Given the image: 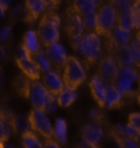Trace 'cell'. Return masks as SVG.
Masks as SVG:
<instances>
[{
  "instance_id": "9",
  "label": "cell",
  "mask_w": 140,
  "mask_h": 148,
  "mask_svg": "<svg viewBox=\"0 0 140 148\" xmlns=\"http://www.w3.org/2000/svg\"><path fill=\"white\" fill-rule=\"evenodd\" d=\"M117 12V25L129 31L135 29L132 19V5L133 1H109Z\"/></svg>"
},
{
  "instance_id": "14",
  "label": "cell",
  "mask_w": 140,
  "mask_h": 148,
  "mask_svg": "<svg viewBox=\"0 0 140 148\" xmlns=\"http://www.w3.org/2000/svg\"><path fill=\"white\" fill-rule=\"evenodd\" d=\"M43 84L48 92L56 97H58L66 88L61 74L53 70L43 75Z\"/></svg>"
},
{
  "instance_id": "19",
  "label": "cell",
  "mask_w": 140,
  "mask_h": 148,
  "mask_svg": "<svg viewBox=\"0 0 140 148\" xmlns=\"http://www.w3.org/2000/svg\"><path fill=\"white\" fill-rule=\"evenodd\" d=\"M103 5L102 1H75L73 2L72 7L82 17L96 14L98 9Z\"/></svg>"
},
{
  "instance_id": "29",
  "label": "cell",
  "mask_w": 140,
  "mask_h": 148,
  "mask_svg": "<svg viewBox=\"0 0 140 148\" xmlns=\"http://www.w3.org/2000/svg\"><path fill=\"white\" fill-rule=\"evenodd\" d=\"M12 132H14L12 126L6 123L5 121H3V119L0 117V139L4 143H8Z\"/></svg>"
},
{
  "instance_id": "33",
  "label": "cell",
  "mask_w": 140,
  "mask_h": 148,
  "mask_svg": "<svg viewBox=\"0 0 140 148\" xmlns=\"http://www.w3.org/2000/svg\"><path fill=\"white\" fill-rule=\"evenodd\" d=\"M132 19L135 29L140 30V0L133 1L132 5Z\"/></svg>"
},
{
  "instance_id": "4",
  "label": "cell",
  "mask_w": 140,
  "mask_h": 148,
  "mask_svg": "<svg viewBox=\"0 0 140 148\" xmlns=\"http://www.w3.org/2000/svg\"><path fill=\"white\" fill-rule=\"evenodd\" d=\"M62 79L65 87L76 91L86 79V72L83 64L77 58L68 56L62 71Z\"/></svg>"
},
{
  "instance_id": "28",
  "label": "cell",
  "mask_w": 140,
  "mask_h": 148,
  "mask_svg": "<svg viewBox=\"0 0 140 148\" xmlns=\"http://www.w3.org/2000/svg\"><path fill=\"white\" fill-rule=\"evenodd\" d=\"M13 129H14L15 133L21 134L31 130L28 118L25 117L24 115H16L14 121Z\"/></svg>"
},
{
  "instance_id": "46",
  "label": "cell",
  "mask_w": 140,
  "mask_h": 148,
  "mask_svg": "<svg viewBox=\"0 0 140 148\" xmlns=\"http://www.w3.org/2000/svg\"><path fill=\"white\" fill-rule=\"evenodd\" d=\"M5 50L3 47H0V60H3L5 58Z\"/></svg>"
},
{
  "instance_id": "41",
  "label": "cell",
  "mask_w": 140,
  "mask_h": 148,
  "mask_svg": "<svg viewBox=\"0 0 140 148\" xmlns=\"http://www.w3.org/2000/svg\"><path fill=\"white\" fill-rule=\"evenodd\" d=\"M75 148H100V147H98V145L91 143H89V142H86V141H84V140H83L82 142H80V143L78 144L77 147H76Z\"/></svg>"
},
{
  "instance_id": "37",
  "label": "cell",
  "mask_w": 140,
  "mask_h": 148,
  "mask_svg": "<svg viewBox=\"0 0 140 148\" xmlns=\"http://www.w3.org/2000/svg\"><path fill=\"white\" fill-rule=\"evenodd\" d=\"M128 123L140 130V112H133L129 115Z\"/></svg>"
},
{
  "instance_id": "50",
  "label": "cell",
  "mask_w": 140,
  "mask_h": 148,
  "mask_svg": "<svg viewBox=\"0 0 140 148\" xmlns=\"http://www.w3.org/2000/svg\"><path fill=\"white\" fill-rule=\"evenodd\" d=\"M137 101H138V103H139V105L140 106V93L138 95L137 97Z\"/></svg>"
},
{
  "instance_id": "7",
  "label": "cell",
  "mask_w": 140,
  "mask_h": 148,
  "mask_svg": "<svg viewBox=\"0 0 140 148\" xmlns=\"http://www.w3.org/2000/svg\"><path fill=\"white\" fill-rule=\"evenodd\" d=\"M66 25L65 29L71 41L80 38L84 34V26L82 16L72 7L69 6L66 10Z\"/></svg>"
},
{
  "instance_id": "47",
  "label": "cell",
  "mask_w": 140,
  "mask_h": 148,
  "mask_svg": "<svg viewBox=\"0 0 140 148\" xmlns=\"http://www.w3.org/2000/svg\"><path fill=\"white\" fill-rule=\"evenodd\" d=\"M5 148H15V147L13 145L10 143H6L5 144Z\"/></svg>"
},
{
  "instance_id": "17",
  "label": "cell",
  "mask_w": 140,
  "mask_h": 148,
  "mask_svg": "<svg viewBox=\"0 0 140 148\" xmlns=\"http://www.w3.org/2000/svg\"><path fill=\"white\" fill-rule=\"evenodd\" d=\"M114 58L120 69L136 67L135 58L133 56L130 43L120 45Z\"/></svg>"
},
{
  "instance_id": "44",
  "label": "cell",
  "mask_w": 140,
  "mask_h": 148,
  "mask_svg": "<svg viewBox=\"0 0 140 148\" xmlns=\"http://www.w3.org/2000/svg\"><path fill=\"white\" fill-rule=\"evenodd\" d=\"M21 6L20 5H16L14 8L12 10V16H16L21 12Z\"/></svg>"
},
{
  "instance_id": "16",
  "label": "cell",
  "mask_w": 140,
  "mask_h": 148,
  "mask_svg": "<svg viewBox=\"0 0 140 148\" xmlns=\"http://www.w3.org/2000/svg\"><path fill=\"white\" fill-rule=\"evenodd\" d=\"M81 137L84 141L93 144L99 143L103 138V130L100 124L96 123L86 124L80 129Z\"/></svg>"
},
{
  "instance_id": "39",
  "label": "cell",
  "mask_w": 140,
  "mask_h": 148,
  "mask_svg": "<svg viewBox=\"0 0 140 148\" xmlns=\"http://www.w3.org/2000/svg\"><path fill=\"white\" fill-rule=\"evenodd\" d=\"M12 31V27L9 25L3 26V28L0 29V43L4 42L11 34Z\"/></svg>"
},
{
  "instance_id": "5",
  "label": "cell",
  "mask_w": 140,
  "mask_h": 148,
  "mask_svg": "<svg viewBox=\"0 0 140 148\" xmlns=\"http://www.w3.org/2000/svg\"><path fill=\"white\" fill-rule=\"evenodd\" d=\"M96 17L97 34L102 38L111 35L114 27L117 25V12L115 7L107 2L98 9Z\"/></svg>"
},
{
  "instance_id": "34",
  "label": "cell",
  "mask_w": 140,
  "mask_h": 148,
  "mask_svg": "<svg viewBox=\"0 0 140 148\" xmlns=\"http://www.w3.org/2000/svg\"><path fill=\"white\" fill-rule=\"evenodd\" d=\"M89 115L90 119L93 121V123H96V124L101 125L105 121V115L101 110V109H99V108L91 109L89 112Z\"/></svg>"
},
{
  "instance_id": "15",
  "label": "cell",
  "mask_w": 140,
  "mask_h": 148,
  "mask_svg": "<svg viewBox=\"0 0 140 148\" xmlns=\"http://www.w3.org/2000/svg\"><path fill=\"white\" fill-rule=\"evenodd\" d=\"M25 21L34 23L45 12V1L44 0H29L25 3Z\"/></svg>"
},
{
  "instance_id": "32",
  "label": "cell",
  "mask_w": 140,
  "mask_h": 148,
  "mask_svg": "<svg viewBox=\"0 0 140 148\" xmlns=\"http://www.w3.org/2000/svg\"><path fill=\"white\" fill-rule=\"evenodd\" d=\"M133 56L135 58V66L138 69H140V41L135 37L130 43Z\"/></svg>"
},
{
  "instance_id": "51",
  "label": "cell",
  "mask_w": 140,
  "mask_h": 148,
  "mask_svg": "<svg viewBox=\"0 0 140 148\" xmlns=\"http://www.w3.org/2000/svg\"><path fill=\"white\" fill-rule=\"evenodd\" d=\"M139 81H140V69H139Z\"/></svg>"
},
{
  "instance_id": "11",
  "label": "cell",
  "mask_w": 140,
  "mask_h": 148,
  "mask_svg": "<svg viewBox=\"0 0 140 148\" xmlns=\"http://www.w3.org/2000/svg\"><path fill=\"white\" fill-rule=\"evenodd\" d=\"M48 93L43 82L31 81L29 99L34 108L45 111Z\"/></svg>"
},
{
  "instance_id": "3",
  "label": "cell",
  "mask_w": 140,
  "mask_h": 148,
  "mask_svg": "<svg viewBox=\"0 0 140 148\" xmlns=\"http://www.w3.org/2000/svg\"><path fill=\"white\" fill-rule=\"evenodd\" d=\"M115 84L126 99H133L140 93L139 69L137 67L120 69Z\"/></svg>"
},
{
  "instance_id": "45",
  "label": "cell",
  "mask_w": 140,
  "mask_h": 148,
  "mask_svg": "<svg viewBox=\"0 0 140 148\" xmlns=\"http://www.w3.org/2000/svg\"><path fill=\"white\" fill-rule=\"evenodd\" d=\"M6 12H7V11L0 5V21L4 19L5 16H6Z\"/></svg>"
},
{
  "instance_id": "35",
  "label": "cell",
  "mask_w": 140,
  "mask_h": 148,
  "mask_svg": "<svg viewBox=\"0 0 140 148\" xmlns=\"http://www.w3.org/2000/svg\"><path fill=\"white\" fill-rule=\"evenodd\" d=\"M16 116L14 113L11 110H8L7 108H1L0 109V117L3 119V121H5L6 123H8L10 125L14 126V121L16 119ZM14 130V129H13Z\"/></svg>"
},
{
  "instance_id": "25",
  "label": "cell",
  "mask_w": 140,
  "mask_h": 148,
  "mask_svg": "<svg viewBox=\"0 0 140 148\" xmlns=\"http://www.w3.org/2000/svg\"><path fill=\"white\" fill-rule=\"evenodd\" d=\"M22 148H44V144L32 130L21 134Z\"/></svg>"
},
{
  "instance_id": "23",
  "label": "cell",
  "mask_w": 140,
  "mask_h": 148,
  "mask_svg": "<svg viewBox=\"0 0 140 148\" xmlns=\"http://www.w3.org/2000/svg\"><path fill=\"white\" fill-rule=\"evenodd\" d=\"M54 138L60 144H65L67 142V124L65 119L58 118L54 128Z\"/></svg>"
},
{
  "instance_id": "49",
  "label": "cell",
  "mask_w": 140,
  "mask_h": 148,
  "mask_svg": "<svg viewBox=\"0 0 140 148\" xmlns=\"http://www.w3.org/2000/svg\"><path fill=\"white\" fill-rule=\"evenodd\" d=\"M135 37L140 41V30H138V32L135 34Z\"/></svg>"
},
{
  "instance_id": "10",
  "label": "cell",
  "mask_w": 140,
  "mask_h": 148,
  "mask_svg": "<svg viewBox=\"0 0 140 148\" xmlns=\"http://www.w3.org/2000/svg\"><path fill=\"white\" fill-rule=\"evenodd\" d=\"M46 52L52 63L53 71L61 74L63 71L68 58L65 48L61 43H55L47 47Z\"/></svg>"
},
{
  "instance_id": "24",
  "label": "cell",
  "mask_w": 140,
  "mask_h": 148,
  "mask_svg": "<svg viewBox=\"0 0 140 148\" xmlns=\"http://www.w3.org/2000/svg\"><path fill=\"white\" fill-rule=\"evenodd\" d=\"M34 60L37 63V65L39 66L40 71L42 73H48L49 71H53V66H52V63L50 62V59L48 58V54L46 50L41 49L39 52L36 53L34 55Z\"/></svg>"
},
{
  "instance_id": "36",
  "label": "cell",
  "mask_w": 140,
  "mask_h": 148,
  "mask_svg": "<svg viewBox=\"0 0 140 148\" xmlns=\"http://www.w3.org/2000/svg\"><path fill=\"white\" fill-rule=\"evenodd\" d=\"M58 106V97L53 95L51 93H48V100L46 103V108H45V112L47 113H53L57 110Z\"/></svg>"
},
{
  "instance_id": "38",
  "label": "cell",
  "mask_w": 140,
  "mask_h": 148,
  "mask_svg": "<svg viewBox=\"0 0 140 148\" xmlns=\"http://www.w3.org/2000/svg\"><path fill=\"white\" fill-rule=\"evenodd\" d=\"M61 1H45V12H56L59 8Z\"/></svg>"
},
{
  "instance_id": "43",
  "label": "cell",
  "mask_w": 140,
  "mask_h": 148,
  "mask_svg": "<svg viewBox=\"0 0 140 148\" xmlns=\"http://www.w3.org/2000/svg\"><path fill=\"white\" fill-rule=\"evenodd\" d=\"M12 3V1H2V0H0V5H1L6 11L9 8V7L11 6Z\"/></svg>"
},
{
  "instance_id": "22",
  "label": "cell",
  "mask_w": 140,
  "mask_h": 148,
  "mask_svg": "<svg viewBox=\"0 0 140 148\" xmlns=\"http://www.w3.org/2000/svg\"><path fill=\"white\" fill-rule=\"evenodd\" d=\"M110 137L116 143L118 148H140V142L127 136H120L112 129L110 131Z\"/></svg>"
},
{
  "instance_id": "12",
  "label": "cell",
  "mask_w": 140,
  "mask_h": 148,
  "mask_svg": "<svg viewBox=\"0 0 140 148\" xmlns=\"http://www.w3.org/2000/svg\"><path fill=\"white\" fill-rule=\"evenodd\" d=\"M89 87L93 98L100 108L106 107V94H107V84L97 74H95L91 78Z\"/></svg>"
},
{
  "instance_id": "42",
  "label": "cell",
  "mask_w": 140,
  "mask_h": 148,
  "mask_svg": "<svg viewBox=\"0 0 140 148\" xmlns=\"http://www.w3.org/2000/svg\"><path fill=\"white\" fill-rule=\"evenodd\" d=\"M5 83V75H4V71L3 70L2 66H0V90L3 89V88L4 86Z\"/></svg>"
},
{
  "instance_id": "18",
  "label": "cell",
  "mask_w": 140,
  "mask_h": 148,
  "mask_svg": "<svg viewBox=\"0 0 140 148\" xmlns=\"http://www.w3.org/2000/svg\"><path fill=\"white\" fill-rule=\"evenodd\" d=\"M125 105V98L115 84L107 87L106 108L108 110H119Z\"/></svg>"
},
{
  "instance_id": "13",
  "label": "cell",
  "mask_w": 140,
  "mask_h": 148,
  "mask_svg": "<svg viewBox=\"0 0 140 148\" xmlns=\"http://www.w3.org/2000/svg\"><path fill=\"white\" fill-rule=\"evenodd\" d=\"M16 64L21 73L31 81H38L41 76L39 66L31 57L16 58Z\"/></svg>"
},
{
  "instance_id": "21",
  "label": "cell",
  "mask_w": 140,
  "mask_h": 148,
  "mask_svg": "<svg viewBox=\"0 0 140 148\" xmlns=\"http://www.w3.org/2000/svg\"><path fill=\"white\" fill-rule=\"evenodd\" d=\"M31 80L23 74L16 75L13 81V87L16 92L24 98L29 99Z\"/></svg>"
},
{
  "instance_id": "20",
  "label": "cell",
  "mask_w": 140,
  "mask_h": 148,
  "mask_svg": "<svg viewBox=\"0 0 140 148\" xmlns=\"http://www.w3.org/2000/svg\"><path fill=\"white\" fill-rule=\"evenodd\" d=\"M21 44L27 49V51L32 57H34L36 53L42 49L37 31L34 29H30L25 32Z\"/></svg>"
},
{
  "instance_id": "40",
  "label": "cell",
  "mask_w": 140,
  "mask_h": 148,
  "mask_svg": "<svg viewBox=\"0 0 140 148\" xmlns=\"http://www.w3.org/2000/svg\"><path fill=\"white\" fill-rule=\"evenodd\" d=\"M44 148H62L60 145L55 139H49L45 140L44 144Z\"/></svg>"
},
{
  "instance_id": "6",
  "label": "cell",
  "mask_w": 140,
  "mask_h": 148,
  "mask_svg": "<svg viewBox=\"0 0 140 148\" xmlns=\"http://www.w3.org/2000/svg\"><path fill=\"white\" fill-rule=\"evenodd\" d=\"M30 129L39 134L45 140L54 139V129L44 110L33 108L27 116Z\"/></svg>"
},
{
  "instance_id": "30",
  "label": "cell",
  "mask_w": 140,
  "mask_h": 148,
  "mask_svg": "<svg viewBox=\"0 0 140 148\" xmlns=\"http://www.w3.org/2000/svg\"><path fill=\"white\" fill-rule=\"evenodd\" d=\"M82 19L84 26V29L87 32H89V33L96 34L97 27L96 14L84 16V17H82Z\"/></svg>"
},
{
  "instance_id": "26",
  "label": "cell",
  "mask_w": 140,
  "mask_h": 148,
  "mask_svg": "<svg viewBox=\"0 0 140 148\" xmlns=\"http://www.w3.org/2000/svg\"><path fill=\"white\" fill-rule=\"evenodd\" d=\"M112 35L119 45L129 44L133 39V34L131 31L122 28L121 26L116 25L112 30Z\"/></svg>"
},
{
  "instance_id": "8",
  "label": "cell",
  "mask_w": 140,
  "mask_h": 148,
  "mask_svg": "<svg viewBox=\"0 0 140 148\" xmlns=\"http://www.w3.org/2000/svg\"><path fill=\"white\" fill-rule=\"evenodd\" d=\"M119 71L120 68L115 58L111 55L104 54L98 62L96 74L100 75L107 85H109L116 83Z\"/></svg>"
},
{
  "instance_id": "2",
  "label": "cell",
  "mask_w": 140,
  "mask_h": 148,
  "mask_svg": "<svg viewBox=\"0 0 140 148\" xmlns=\"http://www.w3.org/2000/svg\"><path fill=\"white\" fill-rule=\"evenodd\" d=\"M61 18L56 12H44L39 21L37 34L40 43L46 48L60 38Z\"/></svg>"
},
{
  "instance_id": "27",
  "label": "cell",
  "mask_w": 140,
  "mask_h": 148,
  "mask_svg": "<svg viewBox=\"0 0 140 148\" xmlns=\"http://www.w3.org/2000/svg\"><path fill=\"white\" fill-rule=\"evenodd\" d=\"M77 98V93L75 91H73L70 88H65L64 90L58 95V102L59 106L62 107H69L74 103V101Z\"/></svg>"
},
{
  "instance_id": "48",
  "label": "cell",
  "mask_w": 140,
  "mask_h": 148,
  "mask_svg": "<svg viewBox=\"0 0 140 148\" xmlns=\"http://www.w3.org/2000/svg\"><path fill=\"white\" fill-rule=\"evenodd\" d=\"M0 148H5V143L0 139Z\"/></svg>"
},
{
  "instance_id": "1",
  "label": "cell",
  "mask_w": 140,
  "mask_h": 148,
  "mask_svg": "<svg viewBox=\"0 0 140 148\" xmlns=\"http://www.w3.org/2000/svg\"><path fill=\"white\" fill-rule=\"evenodd\" d=\"M73 49L83 58L86 70L100 62L103 57L100 37L95 33L86 32L80 38L71 41Z\"/></svg>"
},
{
  "instance_id": "31",
  "label": "cell",
  "mask_w": 140,
  "mask_h": 148,
  "mask_svg": "<svg viewBox=\"0 0 140 148\" xmlns=\"http://www.w3.org/2000/svg\"><path fill=\"white\" fill-rule=\"evenodd\" d=\"M119 135L120 136H127V137L132 138L140 142V130L129 123L123 128L121 133Z\"/></svg>"
}]
</instances>
